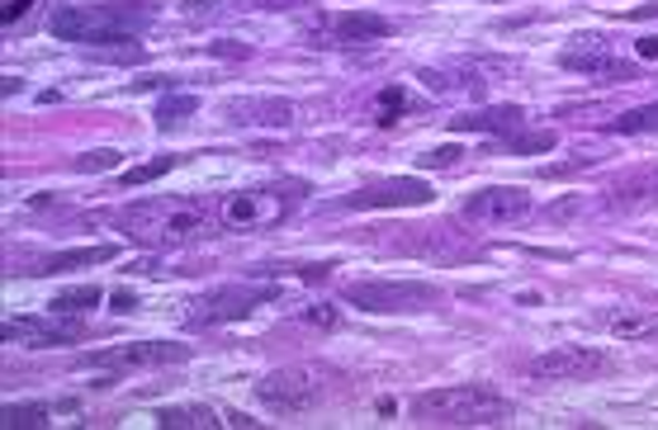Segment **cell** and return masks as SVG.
<instances>
[{"label":"cell","instance_id":"30bf717a","mask_svg":"<svg viewBox=\"0 0 658 430\" xmlns=\"http://www.w3.org/2000/svg\"><path fill=\"white\" fill-rule=\"evenodd\" d=\"M431 203V184L418 176H393V180H374L361 184L342 199V209H422Z\"/></svg>","mask_w":658,"mask_h":430},{"label":"cell","instance_id":"9a60e30c","mask_svg":"<svg viewBox=\"0 0 658 430\" xmlns=\"http://www.w3.org/2000/svg\"><path fill=\"white\" fill-rule=\"evenodd\" d=\"M597 327L611 331L616 341L658 346V312H649V308H607V312H597Z\"/></svg>","mask_w":658,"mask_h":430},{"label":"cell","instance_id":"2e32d148","mask_svg":"<svg viewBox=\"0 0 658 430\" xmlns=\"http://www.w3.org/2000/svg\"><path fill=\"white\" fill-rule=\"evenodd\" d=\"M223 119L237 128H289L294 123V104L289 100H228L223 104Z\"/></svg>","mask_w":658,"mask_h":430},{"label":"cell","instance_id":"277c9868","mask_svg":"<svg viewBox=\"0 0 658 430\" xmlns=\"http://www.w3.org/2000/svg\"><path fill=\"white\" fill-rule=\"evenodd\" d=\"M298 199H304V180H271V184H252V190H233L214 203L218 228L228 232H261L285 222Z\"/></svg>","mask_w":658,"mask_h":430},{"label":"cell","instance_id":"6da1fadb","mask_svg":"<svg viewBox=\"0 0 658 430\" xmlns=\"http://www.w3.org/2000/svg\"><path fill=\"white\" fill-rule=\"evenodd\" d=\"M119 228L128 232V241H138L147 251H176V247H190V241L209 237L218 228V213L204 199L161 194V199L128 203L119 213Z\"/></svg>","mask_w":658,"mask_h":430},{"label":"cell","instance_id":"ac0fdd59","mask_svg":"<svg viewBox=\"0 0 658 430\" xmlns=\"http://www.w3.org/2000/svg\"><path fill=\"white\" fill-rule=\"evenodd\" d=\"M658 199V171L649 166V171H635V176H620L611 190H607V209L616 213H630V209H645V203Z\"/></svg>","mask_w":658,"mask_h":430},{"label":"cell","instance_id":"ba28073f","mask_svg":"<svg viewBox=\"0 0 658 430\" xmlns=\"http://www.w3.org/2000/svg\"><path fill=\"white\" fill-rule=\"evenodd\" d=\"M531 379H544V383H588V379H607L616 373V360L607 350H592V346H554L536 354L531 364H526Z\"/></svg>","mask_w":658,"mask_h":430},{"label":"cell","instance_id":"484cf974","mask_svg":"<svg viewBox=\"0 0 658 430\" xmlns=\"http://www.w3.org/2000/svg\"><path fill=\"white\" fill-rule=\"evenodd\" d=\"M176 166H180V157H157V161H143V166H134V171H124V176H119V184H124V190H134V184L157 180V176H166V171H176Z\"/></svg>","mask_w":658,"mask_h":430},{"label":"cell","instance_id":"4316f807","mask_svg":"<svg viewBox=\"0 0 658 430\" xmlns=\"http://www.w3.org/2000/svg\"><path fill=\"white\" fill-rule=\"evenodd\" d=\"M115 166H119V152H115V147H100V152H86V157L71 161V171L96 176V171H115Z\"/></svg>","mask_w":658,"mask_h":430},{"label":"cell","instance_id":"cb8c5ba5","mask_svg":"<svg viewBox=\"0 0 658 430\" xmlns=\"http://www.w3.org/2000/svg\"><path fill=\"white\" fill-rule=\"evenodd\" d=\"M48 421H52L48 402H10L6 407V426L10 430H33V426H48Z\"/></svg>","mask_w":658,"mask_h":430},{"label":"cell","instance_id":"f546056e","mask_svg":"<svg viewBox=\"0 0 658 430\" xmlns=\"http://www.w3.org/2000/svg\"><path fill=\"white\" fill-rule=\"evenodd\" d=\"M304 322H308V327L332 331V327H336V312H332V308H317V312H304Z\"/></svg>","mask_w":658,"mask_h":430},{"label":"cell","instance_id":"3957f363","mask_svg":"<svg viewBox=\"0 0 658 430\" xmlns=\"http://www.w3.org/2000/svg\"><path fill=\"white\" fill-rule=\"evenodd\" d=\"M143 6H58L48 20V33L62 43H90V48H109V43H134L138 29H147Z\"/></svg>","mask_w":658,"mask_h":430},{"label":"cell","instance_id":"7a4b0ae2","mask_svg":"<svg viewBox=\"0 0 658 430\" xmlns=\"http://www.w3.org/2000/svg\"><path fill=\"white\" fill-rule=\"evenodd\" d=\"M407 411L422 426H502L512 417V402L488 383H455V388L418 392Z\"/></svg>","mask_w":658,"mask_h":430},{"label":"cell","instance_id":"83f0119b","mask_svg":"<svg viewBox=\"0 0 658 430\" xmlns=\"http://www.w3.org/2000/svg\"><path fill=\"white\" fill-rule=\"evenodd\" d=\"M403 104H407V100H403V90H384V96H380V109H384V114H380V123L389 128V123H393V114H399Z\"/></svg>","mask_w":658,"mask_h":430},{"label":"cell","instance_id":"ffe728a7","mask_svg":"<svg viewBox=\"0 0 658 430\" xmlns=\"http://www.w3.org/2000/svg\"><path fill=\"white\" fill-rule=\"evenodd\" d=\"M554 147H559V138L550 128H517V133L502 138V152H512V157H544V152H554Z\"/></svg>","mask_w":658,"mask_h":430},{"label":"cell","instance_id":"5b68a950","mask_svg":"<svg viewBox=\"0 0 658 430\" xmlns=\"http://www.w3.org/2000/svg\"><path fill=\"white\" fill-rule=\"evenodd\" d=\"M336 392V373L327 364H285L256 383V402L275 411V417H304V411L323 407Z\"/></svg>","mask_w":658,"mask_h":430},{"label":"cell","instance_id":"44dd1931","mask_svg":"<svg viewBox=\"0 0 658 430\" xmlns=\"http://www.w3.org/2000/svg\"><path fill=\"white\" fill-rule=\"evenodd\" d=\"M157 421H161V430H218V426H228V421H218L209 407H166Z\"/></svg>","mask_w":658,"mask_h":430},{"label":"cell","instance_id":"7402d4cb","mask_svg":"<svg viewBox=\"0 0 658 430\" xmlns=\"http://www.w3.org/2000/svg\"><path fill=\"white\" fill-rule=\"evenodd\" d=\"M607 133H626V138H645V133H658V100L654 104H639V109H626L607 123Z\"/></svg>","mask_w":658,"mask_h":430},{"label":"cell","instance_id":"4dcf8cb0","mask_svg":"<svg viewBox=\"0 0 658 430\" xmlns=\"http://www.w3.org/2000/svg\"><path fill=\"white\" fill-rule=\"evenodd\" d=\"M455 157H460L455 147H441V152H426V157H422V166H455Z\"/></svg>","mask_w":658,"mask_h":430},{"label":"cell","instance_id":"d4e9b609","mask_svg":"<svg viewBox=\"0 0 658 430\" xmlns=\"http://www.w3.org/2000/svg\"><path fill=\"white\" fill-rule=\"evenodd\" d=\"M195 109H199L195 96H166V100L157 104V128H161V133H171V128H180L185 119L195 114Z\"/></svg>","mask_w":658,"mask_h":430},{"label":"cell","instance_id":"7c38bea8","mask_svg":"<svg viewBox=\"0 0 658 430\" xmlns=\"http://www.w3.org/2000/svg\"><path fill=\"white\" fill-rule=\"evenodd\" d=\"M531 213V194L517 190V184H488V190L464 199V218L483 222V228H507V222H521Z\"/></svg>","mask_w":658,"mask_h":430},{"label":"cell","instance_id":"d6a6232c","mask_svg":"<svg viewBox=\"0 0 658 430\" xmlns=\"http://www.w3.org/2000/svg\"><path fill=\"white\" fill-rule=\"evenodd\" d=\"M635 52H639V58H658V39H639Z\"/></svg>","mask_w":658,"mask_h":430},{"label":"cell","instance_id":"8fae6325","mask_svg":"<svg viewBox=\"0 0 658 430\" xmlns=\"http://www.w3.org/2000/svg\"><path fill=\"white\" fill-rule=\"evenodd\" d=\"M0 336L14 346H29V350H43V346H67V341H81L86 327L77 322L71 312H48V317H10Z\"/></svg>","mask_w":658,"mask_h":430},{"label":"cell","instance_id":"5bb4252c","mask_svg":"<svg viewBox=\"0 0 658 430\" xmlns=\"http://www.w3.org/2000/svg\"><path fill=\"white\" fill-rule=\"evenodd\" d=\"M393 24L374 10H336L323 24L313 29V39H323V48H346V43H370V39H389Z\"/></svg>","mask_w":658,"mask_h":430},{"label":"cell","instance_id":"603a6c76","mask_svg":"<svg viewBox=\"0 0 658 430\" xmlns=\"http://www.w3.org/2000/svg\"><path fill=\"white\" fill-rule=\"evenodd\" d=\"M100 284H77V289H62V293H52V312H71V317H81V312H90L100 303Z\"/></svg>","mask_w":658,"mask_h":430},{"label":"cell","instance_id":"4fadbf2b","mask_svg":"<svg viewBox=\"0 0 658 430\" xmlns=\"http://www.w3.org/2000/svg\"><path fill=\"white\" fill-rule=\"evenodd\" d=\"M563 71H582V77H635V67L616 62V43L607 33H578V39L559 52Z\"/></svg>","mask_w":658,"mask_h":430},{"label":"cell","instance_id":"d6986e66","mask_svg":"<svg viewBox=\"0 0 658 430\" xmlns=\"http://www.w3.org/2000/svg\"><path fill=\"white\" fill-rule=\"evenodd\" d=\"M119 247H77V251H52L43 260H33L24 274H58V270H90V266H105V260H115Z\"/></svg>","mask_w":658,"mask_h":430},{"label":"cell","instance_id":"1f68e13d","mask_svg":"<svg viewBox=\"0 0 658 430\" xmlns=\"http://www.w3.org/2000/svg\"><path fill=\"white\" fill-rule=\"evenodd\" d=\"M134 308H138L134 293H115V312H134Z\"/></svg>","mask_w":658,"mask_h":430},{"label":"cell","instance_id":"9c48e42d","mask_svg":"<svg viewBox=\"0 0 658 430\" xmlns=\"http://www.w3.org/2000/svg\"><path fill=\"white\" fill-rule=\"evenodd\" d=\"M190 346H166V341H134V346H105L77 360V369H161V364H185Z\"/></svg>","mask_w":658,"mask_h":430},{"label":"cell","instance_id":"8992f818","mask_svg":"<svg viewBox=\"0 0 658 430\" xmlns=\"http://www.w3.org/2000/svg\"><path fill=\"white\" fill-rule=\"evenodd\" d=\"M342 298L370 317H418L441 303V289L422 279H365V284H346Z\"/></svg>","mask_w":658,"mask_h":430},{"label":"cell","instance_id":"e0dca14e","mask_svg":"<svg viewBox=\"0 0 658 430\" xmlns=\"http://www.w3.org/2000/svg\"><path fill=\"white\" fill-rule=\"evenodd\" d=\"M450 128L455 133H517V128H526V109L521 104H493V109H474V114H460L450 119Z\"/></svg>","mask_w":658,"mask_h":430},{"label":"cell","instance_id":"52a82bcc","mask_svg":"<svg viewBox=\"0 0 658 430\" xmlns=\"http://www.w3.org/2000/svg\"><path fill=\"white\" fill-rule=\"evenodd\" d=\"M279 298V284H261V279H247V284H218L209 293H199L190 303V327H228L252 317L256 308H266Z\"/></svg>","mask_w":658,"mask_h":430},{"label":"cell","instance_id":"f1b7e54d","mask_svg":"<svg viewBox=\"0 0 658 430\" xmlns=\"http://www.w3.org/2000/svg\"><path fill=\"white\" fill-rule=\"evenodd\" d=\"M29 6H33V0H6V14H0V20H6V29H10L14 20H24Z\"/></svg>","mask_w":658,"mask_h":430}]
</instances>
